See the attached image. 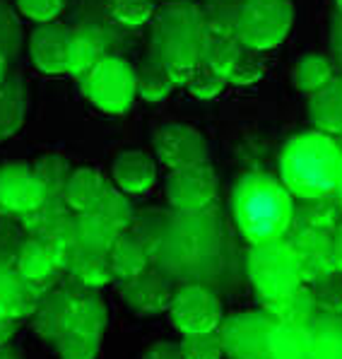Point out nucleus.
Segmentation results:
<instances>
[{"mask_svg": "<svg viewBox=\"0 0 342 359\" xmlns=\"http://www.w3.org/2000/svg\"><path fill=\"white\" fill-rule=\"evenodd\" d=\"M294 198L282 181L263 171L241 176L231 196L234 222L251 246L285 241L294 227Z\"/></svg>", "mask_w": 342, "mask_h": 359, "instance_id": "f257e3e1", "label": "nucleus"}, {"mask_svg": "<svg viewBox=\"0 0 342 359\" xmlns=\"http://www.w3.org/2000/svg\"><path fill=\"white\" fill-rule=\"evenodd\" d=\"M222 241V219L210 208L203 212H176L169 219L154 261L171 280L200 278L214 268Z\"/></svg>", "mask_w": 342, "mask_h": 359, "instance_id": "f03ea898", "label": "nucleus"}, {"mask_svg": "<svg viewBox=\"0 0 342 359\" xmlns=\"http://www.w3.org/2000/svg\"><path fill=\"white\" fill-rule=\"evenodd\" d=\"M280 179L299 201L335 196L342 179L340 145L321 130L299 133L280 154Z\"/></svg>", "mask_w": 342, "mask_h": 359, "instance_id": "7ed1b4c3", "label": "nucleus"}, {"mask_svg": "<svg viewBox=\"0 0 342 359\" xmlns=\"http://www.w3.org/2000/svg\"><path fill=\"white\" fill-rule=\"evenodd\" d=\"M205 43L207 32L198 5L171 3L154 20L152 56L162 63L174 85H189L198 65L203 63Z\"/></svg>", "mask_w": 342, "mask_h": 359, "instance_id": "20e7f679", "label": "nucleus"}, {"mask_svg": "<svg viewBox=\"0 0 342 359\" xmlns=\"http://www.w3.org/2000/svg\"><path fill=\"white\" fill-rule=\"evenodd\" d=\"M248 278H251L256 294L261 297L263 306L287 299L304 287L299 261L287 239L266 246H253L248 253Z\"/></svg>", "mask_w": 342, "mask_h": 359, "instance_id": "39448f33", "label": "nucleus"}, {"mask_svg": "<svg viewBox=\"0 0 342 359\" xmlns=\"http://www.w3.org/2000/svg\"><path fill=\"white\" fill-rule=\"evenodd\" d=\"M82 95L92 102L99 111L121 116L133 107L137 97L135 70L123 58L107 56L80 80Z\"/></svg>", "mask_w": 342, "mask_h": 359, "instance_id": "423d86ee", "label": "nucleus"}, {"mask_svg": "<svg viewBox=\"0 0 342 359\" xmlns=\"http://www.w3.org/2000/svg\"><path fill=\"white\" fill-rule=\"evenodd\" d=\"M294 25L292 0H244L236 39L253 51H270L280 46Z\"/></svg>", "mask_w": 342, "mask_h": 359, "instance_id": "0eeeda50", "label": "nucleus"}, {"mask_svg": "<svg viewBox=\"0 0 342 359\" xmlns=\"http://www.w3.org/2000/svg\"><path fill=\"white\" fill-rule=\"evenodd\" d=\"M169 318L184 338L217 333L224 321V309L212 290L203 285H184L181 290H176V297L169 306Z\"/></svg>", "mask_w": 342, "mask_h": 359, "instance_id": "6e6552de", "label": "nucleus"}, {"mask_svg": "<svg viewBox=\"0 0 342 359\" xmlns=\"http://www.w3.org/2000/svg\"><path fill=\"white\" fill-rule=\"evenodd\" d=\"M275 321L266 311L231 313L219 325L224 355L229 359H273L270 357V333Z\"/></svg>", "mask_w": 342, "mask_h": 359, "instance_id": "1a4fd4ad", "label": "nucleus"}, {"mask_svg": "<svg viewBox=\"0 0 342 359\" xmlns=\"http://www.w3.org/2000/svg\"><path fill=\"white\" fill-rule=\"evenodd\" d=\"M217 193L219 181L210 162L171 171L167 179V201L176 212H203L214 205Z\"/></svg>", "mask_w": 342, "mask_h": 359, "instance_id": "9d476101", "label": "nucleus"}, {"mask_svg": "<svg viewBox=\"0 0 342 359\" xmlns=\"http://www.w3.org/2000/svg\"><path fill=\"white\" fill-rule=\"evenodd\" d=\"M154 157L171 171L207 164L210 150L200 130L186 123H169L154 135Z\"/></svg>", "mask_w": 342, "mask_h": 359, "instance_id": "9b49d317", "label": "nucleus"}, {"mask_svg": "<svg viewBox=\"0 0 342 359\" xmlns=\"http://www.w3.org/2000/svg\"><path fill=\"white\" fill-rule=\"evenodd\" d=\"M41 184L36 181L29 164H3L0 167V215L3 217H27L39 205H43Z\"/></svg>", "mask_w": 342, "mask_h": 359, "instance_id": "f8f14e48", "label": "nucleus"}, {"mask_svg": "<svg viewBox=\"0 0 342 359\" xmlns=\"http://www.w3.org/2000/svg\"><path fill=\"white\" fill-rule=\"evenodd\" d=\"M121 297L140 316H157L169 311L176 297V285L164 270L147 268L145 273L125 280L121 287Z\"/></svg>", "mask_w": 342, "mask_h": 359, "instance_id": "ddd939ff", "label": "nucleus"}, {"mask_svg": "<svg viewBox=\"0 0 342 359\" xmlns=\"http://www.w3.org/2000/svg\"><path fill=\"white\" fill-rule=\"evenodd\" d=\"M70 36H73V29L60 22L36 25V29L29 36V56L34 68L46 75L68 73Z\"/></svg>", "mask_w": 342, "mask_h": 359, "instance_id": "4468645a", "label": "nucleus"}, {"mask_svg": "<svg viewBox=\"0 0 342 359\" xmlns=\"http://www.w3.org/2000/svg\"><path fill=\"white\" fill-rule=\"evenodd\" d=\"M51 287L53 283H29L15 268L0 265V318L20 323V318L32 316Z\"/></svg>", "mask_w": 342, "mask_h": 359, "instance_id": "2eb2a0df", "label": "nucleus"}, {"mask_svg": "<svg viewBox=\"0 0 342 359\" xmlns=\"http://www.w3.org/2000/svg\"><path fill=\"white\" fill-rule=\"evenodd\" d=\"M80 297L73 294L65 287H51L46 294L39 299L34 313H32V325H34V333L46 342H58L68 333L70 321H73V313L77 306Z\"/></svg>", "mask_w": 342, "mask_h": 359, "instance_id": "dca6fc26", "label": "nucleus"}, {"mask_svg": "<svg viewBox=\"0 0 342 359\" xmlns=\"http://www.w3.org/2000/svg\"><path fill=\"white\" fill-rule=\"evenodd\" d=\"M289 246L299 261L301 280L311 285L325 275L335 273V244L330 234H313V231H289Z\"/></svg>", "mask_w": 342, "mask_h": 359, "instance_id": "f3484780", "label": "nucleus"}, {"mask_svg": "<svg viewBox=\"0 0 342 359\" xmlns=\"http://www.w3.org/2000/svg\"><path fill=\"white\" fill-rule=\"evenodd\" d=\"M68 256L60 248L36 236H29L20 246L18 258H15V270L29 283H53L56 273L65 268Z\"/></svg>", "mask_w": 342, "mask_h": 359, "instance_id": "a211bd4d", "label": "nucleus"}, {"mask_svg": "<svg viewBox=\"0 0 342 359\" xmlns=\"http://www.w3.org/2000/svg\"><path fill=\"white\" fill-rule=\"evenodd\" d=\"M111 179L125 196H145L157 181V164L147 152L125 150L114 159Z\"/></svg>", "mask_w": 342, "mask_h": 359, "instance_id": "6ab92c4d", "label": "nucleus"}, {"mask_svg": "<svg viewBox=\"0 0 342 359\" xmlns=\"http://www.w3.org/2000/svg\"><path fill=\"white\" fill-rule=\"evenodd\" d=\"M68 273L73 275L75 283H80L82 287H104L114 280V268H111V258L107 251H99V248L77 244L68 256L65 263Z\"/></svg>", "mask_w": 342, "mask_h": 359, "instance_id": "aec40b11", "label": "nucleus"}, {"mask_svg": "<svg viewBox=\"0 0 342 359\" xmlns=\"http://www.w3.org/2000/svg\"><path fill=\"white\" fill-rule=\"evenodd\" d=\"M107 191H109L107 179L97 169L82 167L70 174L63 191V203L73 215H85L92 212L99 205V201H102Z\"/></svg>", "mask_w": 342, "mask_h": 359, "instance_id": "412c9836", "label": "nucleus"}, {"mask_svg": "<svg viewBox=\"0 0 342 359\" xmlns=\"http://www.w3.org/2000/svg\"><path fill=\"white\" fill-rule=\"evenodd\" d=\"M342 227V210L338 198H318V201H301L294 208V227L292 231H313V234H330Z\"/></svg>", "mask_w": 342, "mask_h": 359, "instance_id": "4be33fe9", "label": "nucleus"}, {"mask_svg": "<svg viewBox=\"0 0 342 359\" xmlns=\"http://www.w3.org/2000/svg\"><path fill=\"white\" fill-rule=\"evenodd\" d=\"M27 116V87L20 75H8L0 85V140L18 135Z\"/></svg>", "mask_w": 342, "mask_h": 359, "instance_id": "5701e85b", "label": "nucleus"}, {"mask_svg": "<svg viewBox=\"0 0 342 359\" xmlns=\"http://www.w3.org/2000/svg\"><path fill=\"white\" fill-rule=\"evenodd\" d=\"M308 114L316 123V130L325 135H342V75L333 77L328 87H323L318 95L308 102Z\"/></svg>", "mask_w": 342, "mask_h": 359, "instance_id": "b1692460", "label": "nucleus"}, {"mask_svg": "<svg viewBox=\"0 0 342 359\" xmlns=\"http://www.w3.org/2000/svg\"><path fill=\"white\" fill-rule=\"evenodd\" d=\"M241 8H244V0H200L198 13H200L207 36L236 39Z\"/></svg>", "mask_w": 342, "mask_h": 359, "instance_id": "393cba45", "label": "nucleus"}, {"mask_svg": "<svg viewBox=\"0 0 342 359\" xmlns=\"http://www.w3.org/2000/svg\"><path fill=\"white\" fill-rule=\"evenodd\" d=\"M102 58H107L104 39L92 29H73L68 48V75L82 80Z\"/></svg>", "mask_w": 342, "mask_h": 359, "instance_id": "a878e982", "label": "nucleus"}, {"mask_svg": "<svg viewBox=\"0 0 342 359\" xmlns=\"http://www.w3.org/2000/svg\"><path fill=\"white\" fill-rule=\"evenodd\" d=\"M109 258H111L114 278L123 280V283L135 278V275L145 273L152 261L150 251H147L135 236H130L128 231L118 236V241H116L111 246V251H109Z\"/></svg>", "mask_w": 342, "mask_h": 359, "instance_id": "bb28decb", "label": "nucleus"}, {"mask_svg": "<svg viewBox=\"0 0 342 359\" xmlns=\"http://www.w3.org/2000/svg\"><path fill=\"white\" fill-rule=\"evenodd\" d=\"M313 333L308 325L275 323L270 333V357L273 359H308Z\"/></svg>", "mask_w": 342, "mask_h": 359, "instance_id": "cd10ccee", "label": "nucleus"}, {"mask_svg": "<svg viewBox=\"0 0 342 359\" xmlns=\"http://www.w3.org/2000/svg\"><path fill=\"white\" fill-rule=\"evenodd\" d=\"M263 311L273 318L275 323H292V325H308L316 321V304H313L311 290L308 287H301L299 292L289 294L287 299H280L275 304H266Z\"/></svg>", "mask_w": 342, "mask_h": 359, "instance_id": "c85d7f7f", "label": "nucleus"}, {"mask_svg": "<svg viewBox=\"0 0 342 359\" xmlns=\"http://www.w3.org/2000/svg\"><path fill=\"white\" fill-rule=\"evenodd\" d=\"M335 77V68L333 60H328L325 56H318V53H311V56H304L299 63L292 70V82L299 92L304 95H318L323 87H328Z\"/></svg>", "mask_w": 342, "mask_h": 359, "instance_id": "c756f323", "label": "nucleus"}, {"mask_svg": "<svg viewBox=\"0 0 342 359\" xmlns=\"http://www.w3.org/2000/svg\"><path fill=\"white\" fill-rule=\"evenodd\" d=\"M107 323H109L107 304L99 299L97 294H85V297L77 299L73 321H70L68 330L80 333V335H87V338L102 340L104 330H107Z\"/></svg>", "mask_w": 342, "mask_h": 359, "instance_id": "7c9ffc66", "label": "nucleus"}, {"mask_svg": "<svg viewBox=\"0 0 342 359\" xmlns=\"http://www.w3.org/2000/svg\"><path fill=\"white\" fill-rule=\"evenodd\" d=\"M311 352L308 359H342V321L340 316H323L311 323Z\"/></svg>", "mask_w": 342, "mask_h": 359, "instance_id": "2f4dec72", "label": "nucleus"}, {"mask_svg": "<svg viewBox=\"0 0 342 359\" xmlns=\"http://www.w3.org/2000/svg\"><path fill=\"white\" fill-rule=\"evenodd\" d=\"M32 169H34L36 181L41 184L46 201H63L65 184H68L70 174H73L68 162H65L60 154H46V157L39 159Z\"/></svg>", "mask_w": 342, "mask_h": 359, "instance_id": "473e14b6", "label": "nucleus"}, {"mask_svg": "<svg viewBox=\"0 0 342 359\" xmlns=\"http://www.w3.org/2000/svg\"><path fill=\"white\" fill-rule=\"evenodd\" d=\"M135 77H137V95L145 99V102H162L176 87L171 82V77L167 75V70L162 68V63L154 56L145 58V63L135 70Z\"/></svg>", "mask_w": 342, "mask_h": 359, "instance_id": "72a5a7b5", "label": "nucleus"}, {"mask_svg": "<svg viewBox=\"0 0 342 359\" xmlns=\"http://www.w3.org/2000/svg\"><path fill=\"white\" fill-rule=\"evenodd\" d=\"M169 215H164L162 210H147V212L137 215L130 224V236H135L142 246L150 251V256L154 258L162 246V239H164V231L169 227Z\"/></svg>", "mask_w": 342, "mask_h": 359, "instance_id": "f704fd0d", "label": "nucleus"}, {"mask_svg": "<svg viewBox=\"0 0 342 359\" xmlns=\"http://www.w3.org/2000/svg\"><path fill=\"white\" fill-rule=\"evenodd\" d=\"M77 236H80V244L99 248V251H111V246L118 241V231L111 224H107L102 217L92 210V212L77 215Z\"/></svg>", "mask_w": 342, "mask_h": 359, "instance_id": "c9c22d12", "label": "nucleus"}, {"mask_svg": "<svg viewBox=\"0 0 342 359\" xmlns=\"http://www.w3.org/2000/svg\"><path fill=\"white\" fill-rule=\"evenodd\" d=\"M95 212L107 224H111L118 234H125V231L130 229V224H133V219H135L133 205H130V201L125 198V193L114 191V189H109L107 193H104V198L99 201Z\"/></svg>", "mask_w": 342, "mask_h": 359, "instance_id": "e433bc0d", "label": "nucleus"}, {"mask_svg": "<svg viewBox=\"0 0 342 359\" xmlns=\"http://www.w3.org/2000/svg\"><path fill=\"white\" fill-rule=\"evenodd\" d=\"M244 46H241L239 39H214V36H207V43H205V51H203V63L207 68H212L214 73L229 75V70L234 68L236 58L241 56Z\"/></svg>", "mask_w": 342, "mask_h": 359, "instance_id": "4c0bfd02", "label": "nucleus"}, {"mask_svg": "<svg viewBox=\"0 0 342 359\" xmlns=\"http://www.w3.org/2000/svg\"><path fill=\"white\" fill-rule=\"evenodd\" d=\"M308 290H311L318 313H323V316H342V275L338 270L311 283Z\"/></svg>", "mask_w": 342, "mask_h": 359, "instance_id": "58836bf2", "label": "nucleus"}, {"mask_svg": "<svg viewBox=\"0 0 342 359\" xmlns=\"http://www.w3.org/2000/svg\"><path fill=\"white\" fill-rule=\"evenodd\" d=\"M268 70V60H266V53L263 51H253V48H246L241 51V56L236 58L234 68L229 70L227 75V82L231 85H239V87H246V85H256Z\"/></svg>", "mask_w": 342, "mask_h": 359, "instance_id": "ea45409f", "label": "nucleus"}, {"mask_svg": "<svg viewBox=\"0 0 342 359\" xmlns=\"http://www.w3.org/2000/svg\"><path fill=\"white\" fill-rule=\"evenodd\" d=\"M22 48V22L18 18V10L0 0V53L5 58H15Z\"/></svg>", "mask_w": 342, "mask_h": 359, "instance_id": "a19ab883", "label": "nucleus"}, {"mask_svg": "<svg viewBox=\"0 0 342 359\" xmlns=\"http://www.w3.org/2000/svg\"><path fill=\"white\" fill-rule=\"evenodd\" d=\"M154 0H114L111 18L123 27H142L152 20Z\"/></svg>", "mask_w": 342, "mask_h": 359, "instance_id": "79ce46f5", "label": "nucleus"}, {"mask_svg": "<svg viewBox=\"0 0 342 359\" xmlns=\"http://www.w3.org/2000/svg\"><path fill=\"white\" fill-rule=\"evenodd\" d=\"M181 352L184 359H222L224 347L219 333H203V335H189L181 340Z\"/></svg>", "mask_w": 342, "mask_h": 359, "instance_id": "37998d69", "label": "nucleus"}, {"mask_svg": "<svg viewBox=\"0 0 342 359\" xmlns=\"http://www.w3.org/2000/svg\"><path fill=\"white\" fill-rule=\"evenodd\" d=\"M227 85H229L227 77L219 75V73H214V70L207 68L205 63H200L186 87H189V92L196 99H214V97L222 95V90Z\"/></svg>", "mask_w": 342, "mask_h": 359, "instance_id": "c03bdc74", "label": "nucleus"}, {"mask_svg": "<svg viewBox=\"0 0 342 359\" xmlns=\"http://www.w3.org/2000/svg\"><path fill=\"white\" fill-rule=\"evenodd\" d=\"M56 347H58L60 359H97L102 340L87 338V335L68 330V333L56 342Z\"/></svg>", "mask_w": 342, "mask_h": 359, "instance_id": "a18cd8bd", "label": "nucleus"}, {"mask_svg": "<svg viewBox=\"0 0 342 359\" xmlns=\"http://www.w3.org/2000/svg\"><path fill=\"white\" fill-rule=\"evenodd\" d=\"M15 5L27 20L46 25V22H56L65 8V0H15Z\"/></svg>", "mask_w": 342, "mask_h": 359, "instance_id": "49530a36", "label": "nucleus"}, {"mask_svg": "<svg viewBox=\"0 0 342 359\" xmlns=\"http://www.w3.org/2000/svg\"><path fill=\"white\" fill-rule=\"evenodd\" d=\"M142 359H184L181 352V342H154L150 350L145 352Z\"/></svg>", "mask_w": 342, "mask_h": 359, "instance_id": "de8ad7c7", "label": "nucleus"}, {"mask_svg": "<svg viewBox=\"0 0 342 359\" xmlns=\"http://www.w3.org/2000/svg\"><path fill=\"white\" fill-rule=\"evenodd\" d=\"M330 46H333V63L342 73V15H338L330 27Z\"/></svg>", "mask_w": 342, "mask_h": 359, "instance_id": "09e8293b", "label": "nucleus"}, {"mask_svg": "<svg viewBox=\"0 0 342 359\" xmlns=\"http://www.w3.org/2000/svg\"><path fill=\"white\" fill-rule=\"evenodd\" d=\"M15 330H18V323H13V321H3V318H0V347L8 345L10 338H13V335H15Z\"/></svg>", "mask_w": 342, "mask_h": 359, "instance_id": "8fccbe9b", "label": "nucleus"}, {"mask_svg": "<svg viewBox=\"0 0 342 359\" xmlns=\"http://www.w3.org/2000/svg\"><path fill=\"white\" fill-rule=\"evenodd\" d=\"M333 244H335V270L342 275V227L335 231Z\"/></svg>", "mask_w": 342, "mask_h": 359, "instance_id": "3c124183", "label": "nucleus"}, {"mask_svg": "<svg viewBox=\"0 0 342 359\" xmlns=\"http://www.w3.org/2000/svg\"><path fill=\"white\" fill-rule=\"evenodd\" d=\"M0 359H22V355H20L18 347H13V345L8 342V345L0 347Z\"/></svg>", "mask_w": 342, "mask_h": 359, "instance_id": "603ef678", "label": "nucleus"}, {"mask_svg": "<svg viewBox=\"0 0 342 359\" xmlns=\"http://www.w3.org/2000/svg\"><path fill=\"white\" fill-rule=\"evenodd\" d=\"M5 80H8V58L0 53V85H3Z\"/></svg>", "mask_w": 342, "mask_h": 359, "instance_id": "864d4df0", "label": "nucleus"}, {"mask_svg": "<svg viewBox=\"0 0 342 359\" xmlns=\"http://www.w3.org/2000/svg\"><path fill=\"white\" fill-rule=\"evenodd\" d=\"M335 198H338V203H340V210H342V179H340V186H338V191H335Z\"/></svg>", "mask_w": 342, "mask_h": 359, "instance_id": "5fc2aeb1", "label": "nucleus"}, {"mask_svg": "<svg viewBox=\"0 0 342 359\" xmlns=\"http://www.w3.org/2000/svg\"><path fill=\"white\" fill-rule=\"evenodd\" d=\"M338 8H340V15H342V0H338Z\"/></svg>", "mask_w": 342, "mask_h": 359, "instance_id": "6e6d98bb", "label": "nucleus"}, {"mask_svg": "<svg viewBox=\"0 0 342 359\" xmlns=\"http://www.w3.org/2000/svg\"><path fill=\"white\" fill-rule=\"evenodd\" d=\"M340 321H342V316H340Z\"/></svg>", "mask_w": 342, "mask_h": 359, "instance_id": "4d7b16f0", "label": "nucleus"}]
</instances>
